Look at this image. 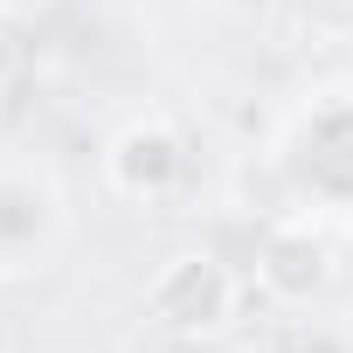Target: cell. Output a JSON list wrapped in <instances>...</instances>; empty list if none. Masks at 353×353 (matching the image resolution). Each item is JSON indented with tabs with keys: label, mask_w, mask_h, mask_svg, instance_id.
Wrapping results in <instances>:
<instances>
[{
	"label": "cell",
	"mask_w": 353,
	"mask_h": 353,
	"mask_svg": "<svg viewBox=\"0 0 353 353\" xmlns=\"http://www.w3.org/2000/svg\"><path fill=\"white\" fill-rule=\"evenodd\" d=\"M70 236L63 181L42 159H0V284H35Z\"/></svg>",
	"instance_id": "2"
},
{
	"label": "cell",
	"mask_w": 353,
	"mask_h": 353,
	"mask_svg": "<svg viewBox=\"0 0 353 353\" xmlns=\"http://www.w3.org/2000/svg\"><path fill=\"white\" fill-rule=\"evenodd\" d=\"M21 8H35V0H0V14H21Z\"/></svg>",
	"instance_id": "7"
},
{
	"label": "cell",
	"mask_w": 353,
	"mask_h": 353,
	"mask_svg": "<svg viewBox=\"0 0 353 353\" xmlns=\"http://www.w3.org/2000/svg\"><path fill=\"white\" fill-rule=\"evenodd\" d=\"M188 173H194V152H188V132L173 125L166 111H139L111 132L104 145V181L118 201L132 208H166L173 194L188 188Z\"/></svg>",
	"instance_id": "4"
},
{
	"label": "cell",
	"mask_w": 353,
	"mask_h": 353,
	"mask_svg": "<svg viewBox=\"0 0 353 353\" xmlns=\"http://www.w3.org/2000/svg\"><path fill=\"white\" fill-rule=\"evenodd\" d=\"M332 229H325V215H312V208H284L277 222H263V236H256V284H263V298H277V305H312L325 284H332Z\"/></svg>",
	"instance_id": "5"
},
{
	"label": "cell",
	"mask_w": 353,
	"mask_h": 353,
	"mask_svg": "<svg viewBox=\"0 0 353 353\" xmlns=\"http://www.w3.org/2000/svg\"><path fill=\"white\" fill-rule=\"evenodd\" d=\"M236 305H243V284H236V270L215 250H181V256H166L145 277V319H152V332L181 339V346H201V339L229 332Z\"/></svg>",
	"instance_id": "3"
},
{
	"label": "cell",
	"mask_w": 353,
	"mask_h": 353,
	"mask_svg": "<svg viewBox=\"0 0 353 353\" xmlns=\"http://www.w3.org/2000/svg\"><path fill=\"white\" fill-rule=\"evenodd\" d=\"M305 14H319V21H353V0H298Z\"/></svg>",
	"instance_id": "6"
},
{
	"label": "cell",
	"mask_w": 353,
	"mask_h": 353,
	"mask_svg": "<svg viewBox=\"0 0 353 353\" xmlns=\"http://www.w3.org/2000/svg\"><path fill=\"white\" fill-rule=\"evenodd\" d=\"M277 166H284L291 208H312V215L353 208V90H319L291 118Z\"/></svg>",
	"instance_id": "1"
}]
</instances>
